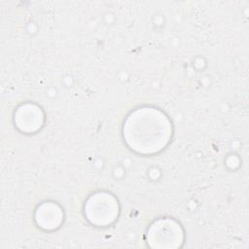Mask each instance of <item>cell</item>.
<instances>
[{"mask_svg": "<svg viewBox=\"0 0 249 249\" xmlns=\"http://www.w3.org/2000/svg\"><path fill=\"white\" fill-rule=\"evenodd\" d=\"M124 133L132 149L154 153L162 149L168 141L169 124L163 114L146 108L129 116Z\"/></svg>", "mask_w": 249, "mask_h": 249, "instance_id": "1", "label": "cell"}, {"mask_svg": "<svg viewBox=\"0 0 249 249\" xmlns=\"http://www.w3.org/2000/svg\"><path fill=\"white\" fill-rule=\"evenodd\" d=\"M149 242L152 247H178L182 242L181 229L172 221L155 223L149 231Z\"/></svg>", "mask_w": 249, "mask_h": 249, "instance_id": "2", "label": "cell"}]
</instances>
